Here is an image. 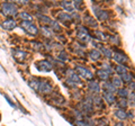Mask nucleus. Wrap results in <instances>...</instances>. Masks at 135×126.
Returning <instances> with one entry per match:
<instances>
[{
  "label": "nucleus",
  "instance_id": "obj_22",
  "mask_svg": "<svg viewBox=\"0 0 135 126\" xmlns=\"http://www.w3.org/2000/svg\"><path fill=\"white\" fill-rule=\"evenodd\" d=\"M89 55H90V57L92 59V60H95V61H97V60H99L100 59V53L97 51V50H92V51H90Z\"/></svg>",
  "mask_w": 135,
  "mask_h": 126
},
{
  "label": "nucleus",
  "instance_id": "obj_36",
  "mask_svg": "<svg viewBox=\"0 0 135 126\" xmlns=\"http://www.w3.org/2000/svg\"><path fill=\"white\" fill-rule=\"evenodd\" d=\"M32 45H34V49H36V50H40V49L42 47V44H40V43H35V42H33Z\"/></svg>",
  "mask_w": 135,
  "mask_h": 126
},
{
  "label": "nucleus",
  "instance_id": "obj_8",
  "mask_svg": "<svg viewBox=\"0 0 135 126\" xmlns=\"http://www.w3.org/2000/svg\"><path fill=\"white\" fill-rule=\"evenodd\" d=\"M113 56H114V60L117 61L119 64H123V63H125L127 61V56L123 53H114Z\"/></svg>",
  "mask_w": 135,
  "mask_h": 126
},
{
  "label": "nucleus",
  "instance_id": "obj_11",
  "mask_svg": "<svg viewBox=\"0 0 135 126\" xmlns=\"http://www.w3.org/2000/svg\"><path fill=\"white\" fill-rule=\"evenodd\" d=\"M2 26H3V28L10 31V29H14L16 27V22L14 19H7V20H5V22L2 23Z\"/></svg>",
  "mask_w": 135,
  "mask_h": 126
},
{
  "label": "nucleus",
  "instance_id": "obj_23",
  "mask_svg": "<svg viewBox=\"0 0 135 126\" xmlns=\"http://www.w3.org/2000/svg\"><path fill=\"white\" fill-rule=\"evenodd\" d=\"M42 34H43L45 37H52V35H53V33H52V31L49 28V27H42Z\"/></svg>",
  "mask_w": 135,
  "mask_h": 126
},
{
  "label": "nucleus",
  "instance_id": "obj_26",
  "mask_svg": "<svg viewBox=\"0 0 135 126\" xmlns=\"http://www.w3.org/2000/svg\"><path fill=\"white\" fill-rule=\"evenodd\" d=\"M62 5H63V7H64L68 11H73L72 2H70V1H63V2H62Z\"/></svg>",
  "mask_w": 135,
  "mask_h": 126
},
{
  "label": "nucleus",
  "instance_id": "obj_9",
  "mask_svg": "<svg viewBox=\"0 0 135 126\" xmlns=\"http://www.w3.org/2000/svg\"><path fill=\"white\" fill-rule=\"evenodd\" d=\"M28 85L31 86L34 90L38 91V89H40V85H41V79H38V78H32L31 80H29Z\"/></svg>",
  "mask_w": 135,
  "mask_h": 126
},
{
  "label": "nucleus",
  "instance_id": "obj_34",
  "mask_svg": "<svg viewBox=\"0 0 135 126\" xmlns=\"http://www.w3.org/2000/svg\"><path fill=\"white\" fill-rule=\"evenodd\" d=\"M72 5L74 6V8H77V9H79L80 6L82 5V2H81V1H73V2H72Z\"/></svg>",
  "mask_w": 135,
  "mask_h": 126
},
{
  "label": "nucleus",
  "instance_id": "obj_4",
  "mask_svg": "<svg viewBox=\"0 0 135 126\" xmlns=\"http://www.w3.org/2000/svg\"><path fill=\"white\" fill-rule=\"evenodd\" d=\"M78 37H79L80 41L86 42V43L90 40V35L88 34V31L84 27H79V29H78Z\"/></svg>",
  "mask_w": 135,
  "mask_h": 126
},
{
  "label": "nucleus",
  "instance_id": "obj_32",
  "mask_svg": "<svg viewBox=\"0 0 135 126\" xmlns=\"http://www.w3.org/2000/svg\"><path fill=\"white\" fill-rule=\"evenodd\" d=\"M87 23L88 24H90L91 26H97V24H96V22H95V19H92L91 17H87Z\"/></svg>",
  "mask_w": 135,
  "mask_h": 126
},
{
  "label": "nucleus",
  "instance_id": "obj_29",
  "mask_svg": "<svg viewBox=\"0 0 135 126\" xmlns=\"http://www.w3.org/2000/svg\"><path fill=\"white\" fill-rule=\"evenodd\" d=\"M40 20H42V23H44V24H51V22H52V20H51L49 17H46V16H40Z\"/></svg>",
  "mask_w": 135,
  "mask_h": 126
},
{
  "label": "nucleus",
  "instance_id": "obj_33",
  "mask_svg": "<svg viewBox=\"0 0 135 126\" xmlns=\"http://www.w3.org/2000/svg\"><path fill=\"white\" fill-rule=\"evenodd\" d=\"M51 25H52L53 29H55V31H59V29H60V26L57 25V22H56V20H53V22H51Z\"/></svg>",
  "mask_w": 135,
  "mask_h": 126
},
{
  "label": "nucleus",
  "instance_id": "obj_13",
  "mask_svg": "<svg viewBox=\"0 0 135 126\" xmlns=\"http://www.w3.org/2000/svg\"><path fill=\"white\" fill-rule=\"evenodd\" d=\"M115 116L117 117L118 119H120V120H123V119H126V118H127V114L125 113L124 109H118V110L115 113Z\"/></svg>",
  "mask_w": 135,
  "mask_h": 126
},
{
  "label": "nucleus",
  "instance_id": "obj_38",
  "mask_svg": "<svg viewBox=\"0 0 135 126\" xmlns=\"http://www.w3.org/2000/svg\"><path fill=\"white\" fill-rule=\"evenodd\" d=\"M110 41L113 42V43H118V40L116 38V37H113V36H112V38H110Z\"/></svg>",
  "mask_w": 135,
  "mask_h": 126
},
{
  "label": "nucleus",
  "instance_id": "obj_25",
  "mask_svg": "<svg viewBox=\"0 0 135 126\" xmlns=\"http://www.w3.org/2000/svg\"><path fill=\"white\" fill-rule=\"evenodd\" d=\"M122 80H120V78H118V77H115V78H113V82H112V85L117 88V87H120L122 86Z\"/></svg>",
  "mask_w": 135,
  "mask_h": 126
},
{
  "label": "nucleus",
  "instance_id": "obj_39",
  "mask_svg": "<svg viewBox=\"0 0 135 126\" xmlns=\"http://www.w3.org/2000/svg\"><path fill=\"white\" fill-rule=\"evenodd\" d=\"M59 57L62 59V60H65V59H66V56H64V53H63V52L60 54V56H59Z\"/></svg>",
  "mask_w": 135,
  "mask_h": 126
},
{
  "label": "nucleus",
  "instance_id": "obj_19",
  "mask_svg": "<svg viewBox=\"0 0 135 126\" xmlns=\"http://www.w3.org/2000/svg\"><path fill=\"white\" fill-rule=\"evenodd\" d=\"M70 80L72 81L74 85H78V83L81 82V81H80L79 75H78L77 73H73V72H71V73H70Z\"/></svg>",
  "mask_w": 135,
  "mask_h": 126
},
{
  "label": "nucleus",
  "instance_id": "obj_30",
  "mask_svg": "<svg viewBox=\"0 0 135 126\" xmlns=\"http://www.w3.org/2000/svg\"><path fill=\"white\" fill-rule=\"evenodd\" d=\"M118 106L122 107V109H124V108H126V106H127V103H126V100L124 98H122L119 101H118Z\"/></svg>",
  "mask_w": 135,
  "mask_h": 126
},
{
  "label": "nucleus",
  "instance_id": "obj_40",
  "mask_svg": "<svg viewBox=\"0 0 135 126\" xmlns=\"http://www.w3.org/2000/svg\"><path fill=\"white\" fill-rule=\"evenodd\" d=\"M115 126H123V124H122V123H117Z\"/></svg>",
  "mask_w": 135,
  "mask_h": 126
},
{
  "label": "nucleus",
  "instance_id": "obj_28",
  "mask_svg": "<svg viewBox=\"0 0 135 126\" xmlns=\"http://www.w3.org/2000/svg\"><path fill=\"white\" fill-rule=\"evenodd\" d=\"M127 95H128L127 90H125V89H119V90H118V96L122 97V98H125Z\"/></svg>",
  "mask_w": 135,
  "mask_h": 126
},
{
  "label": "nucleus",
  "instance_id": "obj_35",
  "mask_svg": "<svg viewBox=\"0 0 135 126\" xmlns=\"http://www.w3.org/2000/svg\"><path fill=\"white\" fill-rule=\"evenodd\" d=\"M75 126H90V125L84 123V122H77V123H75Z\"/></svg>",
  "mask_w": 135,
  "mask_h": 126
},
{
  "label": "nucleus",
  "instance_id": "obj_24",
  "mask_svg": "<svg viewBox=\"0 0 135 126\" xmlns=\"http://www.w3.org/2000/svg\"><path fill=\"white\" fill-rule=\"evenodd\" d=\"M116 71H117V73H119V74L122 75V74H124V73L127 72V68H126V66H124L123 64H118V65L116 66Z\"/></svg>",
  "mask_w": 135,
  "mask_h": 126
},
{
  "label": "nucleus",
  "instance_id": "obj_6",
  "mask_svg": "<svg viewBox=\"0 0 135 126\" xmlns=\"http://www.w3.org/2000/svg\"><path fill=\"white\" fill-rule=\"evenodd\" d=\"M40 92L42 94H50L51 91H52V86L50 85L49 81H41V85H40V89H38Z\"/></svg>",
  "mask_w": 135,
  "mask_h": 126
},
{
  "label": "nucleus",
  "instance_id": "obj_12",
  "mask_svg": "<svg viewBox=\"0 0 135 126\" xmlns=\"http://www.w3.org/2000/svg\"><path fill=\"white\" fill-rule=\"evenodd\" d=\"M89 90L91 91V92H99V90H100V87H99V85H98V82H96V81H91V82H89Z\"/></svg>",
  "mask_w": 135,
  "mask_h": 126
},
{
  "label": "nucleus",
  "instance_id": "obj_2",
  "mask_svg": "<svg viewBox=\"0 0 135 126\" xmlns=\"http://www.w3.org/2000/svg\"><path fill=\"white\" fill-rule=\"evenodd\" d=\"M22 27L31 35H36L37 33H38V29H37L35 25L31 22H22Z\"/></svg>",
  "mask_w": 135,
  "mask_h": 126
},
{
  "label": "nucleus",
  "instance_id": "obj_20",
  "mask_svg": "<svg viewBox=\"0 0 135 126\" xmlns=\"http://www.w3.org/2000/svg\"><path fill=\"white\" fill-rule=\"evenodd\" d=\"M132 79H133V75L131 73H127V72L120 75V80L125 81V82H131V81H132Z\"/></svg>",
  "mask_w": 135,
  "mask_h": 126
},
{
  "label": "nucleus",
  "instance_id": "obj_10",
  "mask_svg": "<svg viewBox=\"0 0 135 126\" xmlns=\"http://www.w3.org/2000/svg\"><path fill=\"white\" fill-rule=\"evenodd\" d=\"M82 106L84 108V110L86 112H92V99L89 98V97H87L86 99L83 100V103H82Z\"/></svg>",
  "mask_w": 135,
  "mask_h": 126
},
{
  "label": "nucleus",
  "instance_id": "obj_37",
  "mask_svg": "<svg viewBox=\"0 0 135 126\" xmlns=\"http://www.w3.org/2000/svg\"><path fill=\"white\" fill-rule=\"evenodd\" d=\"M129 89H132V91H134V82L133 81H131V83H129Z\"/></svg>",
  "mask_w": 135,
  "mask_h": 126
},
{
  "label": "nucleus",
  "instance_id": "obj_14",
  "mask_svg": "<svg viewBox=\"0 0 135 126\" xmlns=\"http://www.w3.org/2000/svg\"><path fill=\"white\" fill-rule=\"evenodd\" d=\"M104 98L106 99V101L108 104H114V101H115V97H114V95L109 94V92H106V91H104Z\"/></svg>",
  "mask_w": 135,
  "mask_h": 126
},
{
  "label": "nucleus",
  "instance_id": "obj_31",
  "mask_svg": "<svg viewBox=\"0 0 135 126\" xmlns=\"http://www.w3.org/2000/svg\"><path fill=\"white\" fill-rule=\"evenodd\" d=\"M101 51H103V53H104V54H105V55H106L107 57H110V56H112V52L109 51V50H107V49L103 47V49H101Z\"/></svg>",
  "mask_w": 135,
  "mask_h": 126
},
{
  "label": "nucleus",
  "instance_id": "obj_15",
  "mask_svg": "<svg viewBox=\"0 0 135 126\" xmlns=\"http://www.w3.org/2000/svg\"><path fill=\"white\" fill-rule=\"evenodd\" d=\"M97 75L99 77L100 80H107L108 77H109V73L105 70H99L98 72H97Z\"/></svg>",
  "mask_w": 135,
  "mask_h": 126
},
{
  "label": "nucleus",
  "instance_id": "obj_7",
  "mask_svg": "<svg viewBox=\"0 0 135 126\" xmlns=\"http://www.w3.org/2000/svg\"><path fill=\"white\" fill-rule=\"evenodd\" d=\"M75 70H77L80 73V75L83 77L84 79H92V77H94V74H92L89 70L86 69V68H82V66H77Z\"/></svg>",
  "mask_w": 135,
  "mask_h": 126
},
{
  "label": "nucleus",
  "instance_id": "obj_18",
  "mask_svg": "<svg viewBox=\"0 0 135 126\" xmlns=\"http://www.w3.org/2000/svg\"><path fill=\"white\" fill-rule=\"evenodd\" d=\"M19 16H20V18L22 19H24V22H31V20L33 19V17L31 15L28 14V12H26V11H23V12H20L19 14Z\"/></svg>",
  "mask_w": 135,
  "mask_h": 126
},
{
  "label": "nucleus",
  "instance_id": "obj_1",
  "mask_svg": "<svg viewBox=\"0 0 135 126\" xmlns=\"http://www.w3.org/2000/svg\"><path fill=\"white\" fill-rule=\"evenodd\" d=\"M2 12L6 16H16L17 15V7L14 3L6 2L2 5Z\"/></svg>",
  "mask_w": 135,
  "mask_h": 126
},
{
  "label": "nucleus",
  "instance_id": "obj_21",
  "mask_svg": "<svg viewBox=\"0 0 135 126\" xmlns=\"http://www.w3.org/2000/svg\"><path fill=\"white\" fill-rule=\"evenodd\" d=\"M26 55H27V54L25 53V52H23V51H16V52H15V57H16L18 61H23L24 59L26 57Z\"/></svg>",
  "mask_w": 135,
  "mask_h": 126
},
{
  "label": "nucleus",
  "instance_id": "obj_5",
  "mask_svg": "<svg viewBox=\"0 0 135 126\" xmlns=\"http://www.w3.org/2000/svg\"><path fill=\"white\" fill-rule=\"evenodd\" d=\"M37 69L40 71H51L52 70V63L49 62L47 60H43L36 64Z\"/></svg>",
  "mask_w": 135,
  "mask_h": 126
},
{
  "label": "nucleus",
  "instance_id": "obj_16",
  "mask_svg": "<svg viewBox=\"0 0 135 126\" xmlns=\"http://www.w3.org/2000/svg\"><path fill=\"white\" fill-rule=\"evenodd\" d=\"M92 104H95V106L98 107V108H103L104 107V101L101 100L100 97H95L94 99H92Z\"/></svg>",
  "mask_w": 135,
  "mask_h": 126
},
{
  "label": "nucleus",
  "instance_id": "obj_27",
  "mask_svg": "<svg viewBox=\"0 0 135 126\" xmlns=\"http://www.w3.org/2000/svg\"><path fill=\"white\" fill-rule=\"evenodd\" d=\"M59 19L62 20V22H66V20L71 19V16L68 15V14H60V15H59Z\"/></svg>",
  "mask_w": 135,
  "mask_h": 126
},
{
  "label": "nucleus",
  "instance_id": "obj_17",
  "mask_svg": "<svg viewBox=\"0 0 135 126\" xmlns=\"http://www.w3.org/2000/svg\"><path fill=\"white\" fill-rule=\"evenodd\" d=\"M104 88H105V91L109 92V94H113V92L115 91V87L112 85V82H106L104 85Z\"/></svg>",
  "mask_w": 135,
  "mask_h": 126
},
{
  "label": "nucleus",
  "instance_id": "obj_3",
  "mask_svg": "<svg viewBox=\"0 0 135 126\" xmlns=\"http://www.w3.org/2000/svg\"><path fill=\"white\" fill-rule=\"evenodd\" d=\"M94 12L96 15V17L98 18L99 20H106L108 19V12L107 10H104L101 8L97 7V6H94Z\"/></svg>",
  "mask_w": 135,
  "mask_h": 126
}]
</instances>
